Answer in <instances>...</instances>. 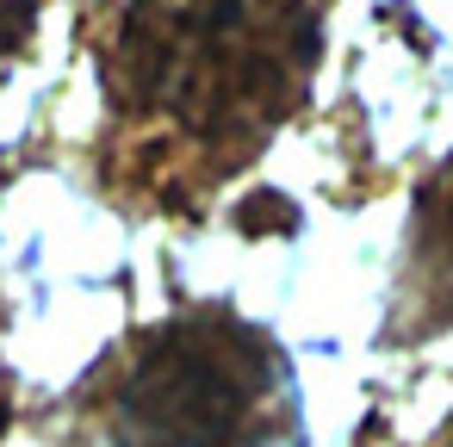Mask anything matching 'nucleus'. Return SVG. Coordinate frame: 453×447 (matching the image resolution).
Instances as JSON below:
<instances>
[{
	"label": "nucleus",
	"mask_w": 453,
	"mask_h": 447,
	"mask_svg": "<svg viewBox=\"0 0 453 447\" xmlns=\"http://www.w3.org/2000/svg\"><path fill=\"white\" fill-rule=\"evenodd\" d=\"M317 75V0H131L106 57L119 119L218 187L298 112Z\"/></svg>",
	"instance_id": "f257e3e1"
},
{
	"label": "nucleus",
	"mask_w": 453,
	"mask_h": 447,
	"mask_svg": "<svg viewBox=\"0 0 453 447\" xmlns=\"http://www.w3.org/2000/svg\"><path fill=\"white\" fill-rule=\"evenodd\" d=\"M298 379L267 329L230 304H193L112 366V447H298Z\"/></svg>",
	"instance_id": "f03ea898"
},
{
	"label": "nucleus",
	"mask_w": 453,
	"mask_h": 447,
	"mask_svg": "<svg viewBox=\"0 0 453 447\" xmlns=\"http://www.w3.org/2000/svg\"><path fill=\"white\" fill-rule=\"evenodd\" d=\"M397 329L434 335L453 329V162L422 187L403 230V280H397Z\"/></svg>",
	"instance_id": "7ed1b4c3"
},
{
	"label": "nucleus",
	"mask_w": 453,
	"mask_h": 447,
	"mask_svg": "<svg viewBox=\"0 0 453 447\" xmlns=\"http://www.w3.org/2000/svg\"><path fill=\"white\" fill-rule=\"evenodd\" d=\"M26 38H32V0H0V69L19 57Z\"/></svg>",
	"instance_id": "20e7f679"
},
{
	"label": "nucleus",
	"mask_w": 453,
	"mask_h": 447,
	"mask_svg": "<svg viewBox=\"0 0 453 447\" xmlns=\"http://www.w3.org/2000/svg\"><path fill=\"white\" fill-rule=\"evenodd\" d=\"M7 410H13V391H7V366H0V428H7Z\"/></svg>",
	"instance_id": "39448f33"
}]
</instances>
